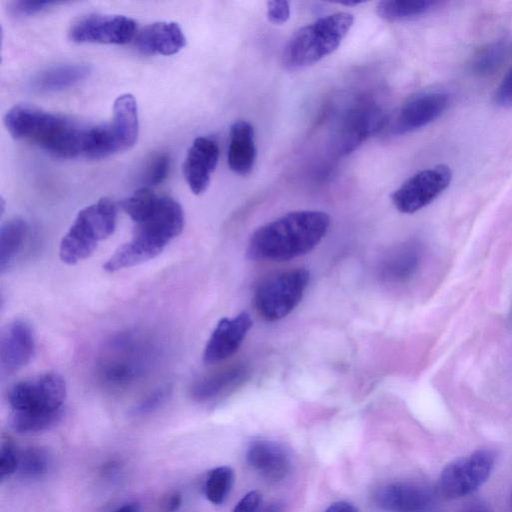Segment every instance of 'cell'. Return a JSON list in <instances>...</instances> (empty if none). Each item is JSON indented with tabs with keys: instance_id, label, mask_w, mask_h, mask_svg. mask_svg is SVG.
Returning a JSON list of instances; mask_svg holds the SVG:
<instances>
[{
	"instance_id": "cell-23",
	"label": "cell",
	"mask_w": 512,
	"mask_h": 512,
	"mask_svg": "<svg viewBox=\"0 0 512 512\" xmlns=\"http://www.w3.org/2000/svg\"><path fill=\"white\" fill-rule=\"evenodd\" d=\"M90 73L85 64H61L46 68L35 74L30 80V88L38 93L58 92L76 85Z\"/></svg>"
},
{
	"instance_id": "cell-28",
	"label": "cell",
	"mask_w": 512,
	"mask_h": 512,
	"mask_svg": "<svg viewBox=\"0 0 512 512\" xmlns=\"http://www.w3.org/2000/svg\"><path fill=\"white\" fill-rule=\"evenodd\" d=\"M234 482V472L229 466H219L209 471L205 483L206 498L215 505L222 504Z\"/></svg>"
},
{
	"instance_id": "cell-5",
	"label": "cell",
	"mask_w": 512,
	"mask_h": 512,
	"mask_svg": "<svg viewBox=\"0 0 512 512\" xmlns=\"http://www.w3.org/2000/svg\"><path fill=\"white\" fill-rule=\"evenodd\" d=\"M152 357V347L139 334L122 333L103 348L96 374L99 382L111 390L134 384L145 373Z\"/></svg>"
},
{
	"instance_id": "cell-25",
	"label": "cell",
	"mask_w": 512,
	"mask_h": 512,
	"mask_svg": "<svg viewBox=\"0 0 512 512\" xmlns=\"http://www.w3.org/2000/svg\"><path fill=\"white\" fill-rule=\"evenodd\" d=\"M28 234L27 223L19 217L7 220L0 228V270L5 272L22 250Z\"/></svg>"
},
{
	"instance_id": "cell-7",
	"label": "cell",
	"mask_w": 512,
	"mask_h": 512,
	"mask_svg": "<svg viewBox=\"0 0 512 512\" xmlns=\"http://www.w3.org/2000/svg\"><path fill=\"white\" fill-rule=\"evenodd\" d=\"M139 131L138 107L133 95L118 96L110 122L92 127L89 158L103 159L130 149Z\"/></svg>"
},
{
	"instance_id": "cell-34",
	"label": "cell",
	"mask_w": 512,
	"mask_h": 512,
	"mask_svg": "<svg viewBox=\"0 0 512 512\" xmlns=\"http://www.w3.org/2000/svg\"><path fill=\"white\" fill-rule=\"evenodd\" d=\"M267 17L275 25L284 24L290 17V5L285 0H272L267 3Z\"/></svg>"
},
{
	"instance_id": "cell-19",
	"label": "cell",
	"mask_w": 512,
	"mask_h": 512,
	"mask_svg": "<svg viewBox=\"0 0 512 512\" xmlns=\"http://www.w3.org/2000/svg\"><path fill=\"white\" fill-rule=\"evenodd\" d=\"M135 44L143 54L173 55L185 46L186 38L176 22L159 21L141 29Z\"/></svg>"
},
{
	"instance_id": "cell-42",
	"label": "cell",
	"mask_w": 512,
	"mask_h": 512,
	"mask_svg": "<svg viewBox=\"0 0 512 512\" xmlns=\"http://www.w3.org/2000/svg\"><path fill=\"white\" fill-rule=\"evenodd\" d=\"M363 2H357V1H353V2H340V4L342 5H346V6H353V5H358V4H361Z\"/></svg>"
},
{
	"instance_id": "cell-41",
	"label": "cell",
	"mask_w": 512,
	"mask_h": 512,
	"mask_svg": "<svg viewBox=\"0 0 512 512\" xmlns=\"http://www.w3.org/2000/svg\"><path fill=\"white\" fill-rule=\"evenodd\" d=\"M113 512H140V507L137 503H126Z\"/></svg>"
},
{
	"instance_id": "cell-4",
	"label": "cell",
	"mask_w": 512,
	"mask_h": 512,
	"mask_svg": "<svg viewBox=\"0 0 512 512\" xmlns=\"http://www.w3.org/2000/svg\"><path fill=\"white\" fill-rule=\"evenodd\" d=\"M353 22L352 14L337 12L299 28L284 46L283 66L297 71L319 62L340 46Z\"/></svg>"
},
{
	"instance_id": "cell-15",
	"label": "cell",
	"mask_w": 512,
	"mask_h": 512,
	"mask_svg": "<svg viewBox=\"0 0 512 512\" xmlns=\"http://www.w3.org/2000/svg\"><path fill=\"white\" fill-rule=\"evenodd\" d=\"M252 326L247 312L232 318H222L212 331L203 352V362L207 365L221 362L232 356L241 346Z\"/></svg>"
},
{
	"instance_id": "cell-10",
	"label": "cell",
	"mask_w": 512,
	"mask_h": 512,
	"mask_svg": "<svg viewBox=\"0 0 512 512\" xmlns=\"http://www.w3.org/2000/svg\"><path fill=\"white\" fill-rule=\"evenodd\" d=\"M382 107L373 99L363 98L348 107L337 120L331 147L337 155H347L387 122Z\"/></svg>"
},
{
	"instance_id": "cell-35",
	"label": "cell",
	"mask_w": 512,
	"mask_h": 512,
	"mask_svg": "<svg viewBox=\"0 0 512 512\" xmlns=\"http://www.w3.org/2000/svg\"><path fill=\"white\" fill-rule=\"evenodd\" d=\"M494 101L499 106L512 105V67L505 74L494 95Z\"/></svg>"
},
{
	"instance_id": "cell-24",
	"label": "cell",
	"mask_w": 512,
	"mask_h": 512,
	"mask_svg": "<svg viewBox=\"0 0 512 512\" xmlns=\"http://www.w3.org/2000/svg\"><path fill=\"white\" fill-rule=\"evenodd\" d=\"M420 258L421 250L416 243L401 244L383 258L380 264V276L387 282H405L416 273Z\"/></svg>"
},
{
	"instance_id": "cell-30",
	"label": "cell",
	"mask_w": 512,
	"mask_h": 512,
	"mask_svg": "<svg viewBox=\"0 0 512 512\" xmlns=\"http://www.w3.org/2000/svg\"><path fill=\"white\" fill-rule=\"evenodd\" d=\"M170 385H162L151 391L146 397L137 403L132 409L136 416L150 414L162 407L171 397Z\"/></svg>"
},
{
	"instance_id": "cell-9",
	"label": "cell",
	"mask_w": 512,
	"mask_h": 512,
	"mask_svg": "<svg viewBox=\"0 0 512 512\" xmlns=\"http://www.w3.org/2000/svg\"><path fill=\"white\" fill-rule=\"evenodd\" d=\"M310 279L309 271L296 268L265 279L254 294V305L267 321L290 314L301 301Z\"/></svg>"
},
{
	"instance_id": "cell-22",
	"label": "cell",
	"mask_w": 512,
	"mask_h": 512,
	"mask_svg": "<svg viewBox=\"0 0 512 512\" xmlns=\"http://www.w3.org/2000/svg\"><path fill=\"white\" fill-rule=\"evenodd\" d=\"M248 373V368L243 363L224 367L196 380L190 388V395L197 402L213 400L241 384Z\"/></svg>"
},
{
	"instance_id": "cell-29",
	"label": "cell",
	"mask_w": 512,
	"mask_h": 512,
	"mask_svg": "<svg viewBox=\"0 0 512 512\" xmlns=\"http://www.w3.org/2000/svg\"><path fill=\"white\" fill-rule=\"evenodd\" d=\"M50 466V456L42 447H28L19 454L17 471L28 479L39 478L44 475Z\"/></svg>"
},
{
	"instance_id": "cell-14",
	"label": "cell",
	"mask_w": 512,
	"mask_h": 512,
	"mask_svg": "<svg viewBox=\"0 0 512 512\" xmlns=\"http://www.w3.org/2000/svg\"><path fill=\"white\" fill-rule=\"evenodd\" d=\"M450 103V96L441 90H423L407 98L390 122L395 134L421 129L442 116Z\"/></svg>"
},
{
	"instance_id": "cell-16",
	"label": "cell",
	"mask_w": 512,
	"mask_h": 512,
	"mask_svg": "<svg viewBox=\"0 0 512 512\" xmlns=\"http://www.w3.org/2000/svg\"><path fill=\"white\" fill-rule=\"evenodd\" d=\"M35 350V337L29 323L15 319L1 335L0 369L3 375H11L31 360Z\"/></svg>"
},
{
	"instance_id": "cell-18",
	"label": "cell",
	"mask_w": 512,
	"mask_h": 512,
	"mask_svg": "<svg viewBox=\"0 0 512 512\" xmlns=\"http://www.w3.org/2000/svg\"><path fill=\"white\" fill-rule=\"evenodd\" d=\"M375 501L388 512H423L430 506L432 495L423 486L396 482L379 488Z\"/></svg>"
},
{
	"instance_id": "cell-31",
	"label": "cell",
	"mask_w": 512,
	"mask_h": 512,
	"mask_svg": "<svg viewBox=\"0 0 512 512\" xmlns=\"http://www.w3.org/2000/svg\"><path fill=\"white\" fill-rule=\"evenodd\" d=\"M171 166V160L166 153L155 155L147 165L143 176L145 187L161 184L168 176Z\"/></svg>"
},
{
	"instance_id": "cell-11",
	"label": "cell",
	"mask_w": 512,
	"mask_h": 512,
	"mask_svg": "<svg viewBox=\"0 0 512 512\" xmlns=\"http://www.w3.org/2000/svg\"><path fill=\"white\" fill-rule=\"evenodd\" d=\"M494 462L495 454L489 449H479L450 462L439 478L442 495L456 499L473 493L488 480Z\"/></svg>"
},
{
	"instance_id": "cell-17",
	"label": "cell",
	"mask_w": 512,
	"mask_h": 512,
	"mask_svg": "<svg viewBox=\"0 0 512 512\" xmlns=\"http://www.w3.org/2000/svg\"><path fill=\"white\" fill-rule=\"evenodd\" d=\"M219 159V146L209 137H197L183 163V174L190 190L200 195L209 186Z\"/></svg>"
},
{
	"instance_id": "cell-38",
	"label": "cell",
	"mask_w": 512,
	"mask_h": 512,
	"mask_svg": "<svg viewBox=\"0 0 512 512\" xmlns=\"http://www.w3.org/2000/svg\"><path fill=\"white\" fill-rule=\"evenodd\" d=\"M182 503V497L178 493H173L170 495L169 498H167L164 509L166 512H175L179 509Z\"/></svg>"
},
{
	"instance_id": "cell-27",
	"label": "cell",
	"mask_w": 512,
	"mask_h": 512,
	"mask_svg": "<svg viewBox=\"0 0 512 512\" xmlns=\"http://www.w3.org/2000/svg\"><path fill=\"white\" fill-rule=\"evenodd\" d=\"M507 48L503 41H495L479 48L472 56L469 71L478 77L495 73L505 60Z\"/></svg>"
},
{
	"instance_id": "cell-20",
	"label": "cell",
	"mask_w": 512,
	"mask_h": 512,
	"mask_svg": "<svg viewBox=\"0 0 512 512\" xmlns=\"http://www.w3.org/2000/svg\"><path fill=\"white\" fill-rule=\"evenodd\" d=\"M249 465L264 478L280 481L290 470V459L286 450L271 440L253 441L247 449Z\"/></svg>"
},
{
	"instance_id": "cell-12",
	"label": "cell",
	"mask_w": 512,
	"mask_h": 512,
	"mask_svg": "<svg viewBox=\"0 0 512 512\" xmlns=\"http://www.w3.org/2000/svg\"><path fill=\"white\" fill-rule=\"evenodd\" d=\"M451 179L452 172L444 164L420 170L393 192L392 203L401 213H415L438 198Z\"/></svg>"
},
{
	"instance_id": "cell-21",
	"label": "cell",
	"mask_w": 512,
	"mask_h": 512,
	"mask_svg": "<svg viewBox=\"0 0 512 512\" xmlns=\"http://www.w3.org/2000/svg\"><path fill=\"white\" fill-rule=\"evenodd\" d=\"M256 160L255 133L253 126L245 121H235L229 132L228 165L237 175L247 176Z\"/></svg>"
},
{
	"instance_id": "cell-6",
	"label": "cell",
	"mask_w": 512,
	"mask_h": 512,
	"mask_svg": "<svg viewBox=\"0 0 512 512\" xmlns=\"http://www.w3.org/2000/svg\"><path fill=\"white\" fill-rule=\"evenodd\" d=\"M116 222V205L106 197L80 210L60 242L61 261L73 265L88 258L100 241L114 233Z\"/></svg>"
},
{
	"instance_id": "cell-13",
	"label": "cell",
	"mask_w": 512,
	"mask_h": 512,
	"mask_svg": "<svg viewBox=\"0 0 512 512\" xmlns=\"http://www.w3.org/2000/svg\"><path fill=\"white\" fill-rule=\"evenodd\" d=\"M136 22L118 14H91L77 20L68 31L75 43L126 44L136 35Z\"/></svg>"
},
{
	"instance_id": "cell-2",
	"label": "cell",
	"mask_w": 512,
	"mask_h": 512,
	"mask_svg": "<svg viewBox=\"0 0 512 512\" xmlns=\"http://www.w3.org/2000/svg\"><path fill=\"white\" fill-rule=\"evenodd\" d=\"M330 216L323 211L301 210L268 222L251 235L247 254L251 259L287 261L312 250L326 235Z\"/></svg>"
},
{
	"instance_id": "cell-32",
	"label": "cell",
	"mask_w": 512,
	"mask_h": 512,
	"mask_svg": "<svg viewBox=\"0 0 512 512\" xmlns=\"http://www.w3.org/2000/svg\"><path fill=\"white\" fill-rule=\"evenodd\" d=\"M19 454L15 444L11 440H4L0 449V479L14 474L18 469Z\"/></svg>"
},
{
	"instance_id": "cell-1",
	"label": "cell",
	"mask_w": 512,
	"mask_h": 512,
	"mask_svg": "<svg viewBox=\"0 0 512 512\" xmlns=\"http://www.w3.org/2000/svg\"><path fill=\"white\" fill-rule=\"evenodd\" d=\"M123 210L135 223L132 238L119 247L103 264L113 273L158 256L184 227L181 205L172 197L157 195L142 187L122 202Z\"/></svg>"
},
{
	"instance_id": "cell-36",
	"label": "cell",
	"mask_w": 512,
	"mask_h": 512,
	"mask_svg": "<svg viewBox=\"0 0 512 512\" xmlns=\"http://www.w3.org/2000/svg\"><path fill=\"white\" fill-rule=\"evenodd\" d=\"M261 504V494L256 491L246 493L235 505L232 512H257Z\"/></svg>"
},
{
	"instance_id": "cell-39",
	"label": "cell",
	"mask_w": 512,
	"mask_h": 512,
	"mask_svg": "<svg viewBox=\"0 0 512 512\" xmlns=\"http://www.w3.org/2000/svg\"><path fill=\"white\" fill-rule=\"evenodd\" d=\"M460 512H493V510L485 503H474L467 506Z\"/></svg>"
},
{
	"instance_id": "cell-3",
	"label": "cell",
	"mask_w": 512,
	"mask_h": 512,
	"mask_svg": "<svg viewBox=\"0 0 512 512\" xmlns=\"http://www.w3.org/2000/svg\"><path fill=\"white\" fill-rule=\"evenodd\" d=\"M4 124L14 138L35 144L54 157H83L89 126L63 115L20 104L7 111Z\"/></svg>"
},
{
	"instance_id": "cell-37",
	"label": "cell",
	"mask_w": 512,
	"mask_h": 512,
	"mask_svg": "<svg viewBox=\"0 0 512 512\" xmlns=\"http://www.w3.org/2000/svg\"><path fill=\"white\" fill-rule=\"evenodd\" d=\"M325 512H358L357 508L346 501H338L331 504Z\"/></svg>"
},
{
	"instance_id": "cell-26",
	"label": "cell",
	"mask_w": 512,
	"mask_h": 512,
	"mask_svg": "<svg viewBox=\"0 0 512 512\" xmlns=\"http://www.w3.org/2000/svg\"><path fill=\"white\" fill-rule=\"evenodd\" d=\"M440 4L434 0H385L377 4L376 13L386 21H403L423 16Z\"/></svg>"
},
{
	"instance_id": "cell-33",
	"label": "cell",
	"mask_w": 512,
	"mask_h": 512,
	"mask_svg": "<svg viewBox=\"0 0 512 512\" xmlns=\"http://www.w3.org/2000/svg\"><path fill=\"white\" fill-rule=\"evenodd\" d=\"M61 2L56 1H14L10 4L9 10L16 16H31L45 11Z\"/></svg>"
},
{
	"instance_id": "cell-40",
	"label": "cell",
	"mask_w": 512,
	"mask_h": 512,
	"mask_svg": "<svg viewBox=\"0 0 512 512\" xmlns=\"http://www.w3.org/2000/svg\"><path fill=\"white\" fill-rule=\"evenodd\" d=\"M284 505L280 502H271L263 507L260 512H283Z\"/></svg>"
},
{
	"instance_id": "cell-8",
	"label": "cell",
	"mask_w": 512,
	"mask_h": 512,
	"mask_svg": "<svg viewBox=\"0 0 512 512\" xmlns=\"http://www.w3.org/2000/svg\"><path fill=\"white\" fill-rule=\"evenodd\" d=\"M66 394L64 378L47 372L14 384L8 402L15 413L62 417Z\"/></svg>"
}]
</instances>
